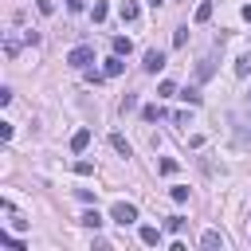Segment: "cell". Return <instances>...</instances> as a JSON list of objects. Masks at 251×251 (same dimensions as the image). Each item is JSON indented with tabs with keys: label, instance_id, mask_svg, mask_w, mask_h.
<instances>
[{
	"label": "cell",
	"instance_id": "17",
	"mask_svg": "<svg viewBox=\"0 0 251 251\" xmlns=\"http://www.w3.org/2000/svg\"><path fill=\"white\" fill-rule=\"evenodd\" d=\"M161 114H165V110H161V106H145V110H141V118H145V122H157V118H161Z\"/></svg>",
	"mask_w": 251,
	"mask_h": 251
},
{
	"label": "cell",
	"instance_id": "13",
	"mask_svg": "<svg viewBox=\"0 0 251 251\" xmlns=\"http://www.w3.org/2000/svg\"><path fill=\"white\" fill-rule=\"evenodd\" d=\"M200 243H204V247H224L220 231H204V235H200Z\"/></svg>",
	"mask_w": 251,
	"mask_h": 251
},
{
	"label": "cell",
	"instance_id": "25",
	"mask_svg": "<svg viewBox=\"0 0 251 251\" xmlns=\"http://www.w3.org/2000/svg\"><path fill=\"white\" fill-rule=\"evenodd\" d=\"M82 4H86V0H67V8H71V12H82Z\"/></svg>",
	"mask_w": 251,
	"mask_h": 251
},
{
	"label": "cell",
	"instance_id": "7",
	"mask_svg": "<svg viewBox=\"0 0 251 251\" xmlns=\"http://www.w3.org/2000/svg\"><path fill=\"white\" fill-rule=\"evenodd\" d=\"M78 224H82V227H94V231H98V227H102V216H98V208L82 212V216H78Z\"/></svg>",
	"mask_w": 251,
	"mask_h": 251
},
{
	"label": "cell",
	"instance_id": "8",
	"mask_svg": "<svg viewBox=\"0 0 251 251\" xmlns=\"http://www.w3.org/2000/svg\"><path fill=\"white\" fill-rule=\"evenodd\" d=\"M192 20H196V24H208V20H212V0H204V4H196V12H192Z\"/></svg>",
	"mask_w": 251,
	"mask_h": 251
},
{
	"label": "cell",
	"instance_id": "21",
	"mask_svg": "<svg viewBox=\"0 0 251 251\" xmlns=\"http://www.w3.org/2000/svg\"><path fill=\"white\" fill-rule=\"evenodd\" d=\"M165 227H169V231H180V227H184V216H169Z\"/></svg>",
	"mask_w": 251,
	"mask_h": 251
},
{
	"label": "cell",
	"instance_id": "12",
	"mask_svg": "<svg viewBox=\"0 0 251 251\" xmlns=\"http://www.w3.org/2000/svg\"><path fill=\"white\" fill-rule=\"evenodd\" d=\"M180 98H184L188 106H200V90H196V86H184V90H180Z\"/></svg>",
	"mask_w": 251,
	"mask_h": 251
},
{
	"label": "cell",
	"instance_id": "22",
	"mask_svg": "<svg viewBox=\"0 0 251 251\" xmlns=\"http://www.w3.org/2000/svg\"><path fill=\"white\" fill-rule=\"evenodd\" d=\"M208 75H212V59H204V63L196 67V78H208Z\"/></svg>",
	"mask_w": 251,
	"mask_h": 251
},
{
	"label": "cell",
	"instance_id": "9",
	"mask_svg": "<svg viewBox=\"0 0 251 251\" xmlns=\"http://www.w3.org/2000/svg\"><path fill=\"white\" fill-rule=\"evenodd\" d=\"M110 145H114V149H118L122 157H133V149H129V141H126L122 133H110Z\"/></svg>",
	"mask_w": 251,
	"mask_h": 251
},
{
	"label": "cell",
	"instance_id": "1",
	"mask_svg": "<svg viewBox=\"0 0 251 251\" xmlns=\"http://www.w3.org/2000/svg\"><path fill=\"white\" fill-rule=\"evenodd\" d=\"M110 220H114V224H122V227H129V224L137 220V208H133V204H126V200H118V204L110 208Z\"/></svg>",
	"mask_w": 251,
	"mask_h": 251
},
{
	"label": "cell",
	"instance_id": "4",
	"mask_svg": "<svg viewBox=\"0 0 251 251\" xmlns=\"http://www.w3.org/2000/svg\"><path fill=\"white\" fill-rule=\"evenodd\" d=\"M118 12H122V20H126V24H137V16H141L133 0H122V4H118Z\"/></svg>",
	"mask_w": 251,
	"mask_h": 251
},
{
	"label": "cell",
	"instance_id": "3",
	"mask_svg": "<svg viewBox=\"0 0 251 251\" xmlns=\"http://www.w3.org/2000/svg\"><path fill=\"white\" fill-rule=\"evenodd\" d=\"M141 67H145L149 75H157V71L165 67V55H161V51H145V63H141Z\"/></svg>",
	"mask_w": 251,
	"mask_h": 251
},
{
	"label": "cell",
	"instance_id": "27",
	"mask_svg": "<svg viewBox=\"0 0 251 251\" xmlns=\"http://www.w3.org/2000/svg\"><path fill=\"white\" fill-rule=\"evenodd\" d=\"M239 141H251V129H243V133H239Z\"/></svg>",
	"mask_w": 251,
	"mask_h": 251
},
{
	"label": "cell",
	"instance_id": "24",
	"mask_svg": "<svg viewBox=\"0 0 251 251\" xmlns=\"http://www.w3.org/2000/svg\"><path fill=\"white\" fill-rule=\"evenodd\" d=\"M35 8H39L43 16H51V0H35Z\"/></svg>",
	"mask_w": 251,
	"mask_h": 251
},
{
	"label": "cell",
	"instance_id": "10",
	"mask_svg": "<svg viewBox=\"0 0 251 251\" xmlns=\"http://www.w3.org/2000/svg\"><path fill=\"white\" fill-rule=\"evenodd\" d=\"M129 51H133L129 35H114V55H129Z\"/></svg>",
	"mask_w": 251,
	"mask_h": 251
},
{
	"label": "cell",
	"instance_id": "14",
	"mask_svg": "<svg viewBox=\"0 0 251 251\" xmlns=\"http://www.w3.org/2000/svg\"><path fill=\"white\" fill-rule=\"evenodd\" d=\"M235 75L243 78V75H251V55H239V63H235Z\"/></svg>",
	"mask_w": 251,
	"mask_h": 251
},
{
	"label": "cell",
	"instance_id": "23",
	"mask_svg": "<svg viewBox=\"0 0 251 251\" xmlns=\"http://www.w3.org/2000/svg\"><path fill=\"white\" fill-rule=\"evenodd\" d=\"M90 16H94V24H102V20H106V4H94V12H90Z\"/></svg>",
	"mask_w": 251,
	"mask_h": 251
},
{
	"label": "cell",
	"instance_id": "15",
	"mask_svg": "<svg viewBox=\"0 0 251 251\" xmlns=\"http://www.w3.org/2000/svg\"><path fill=\"white\" fill-rule=\"evenodd\" d=\"M184 43H188V27H176L173 31V47H184Z\"/></svg>",
	"mask_w": 251,
	"mask_h": 251
},
{
	"label": "cell",
	"instance_id": "19",
	"mask_svg": "<svg viewBox=\"0 0 251 251\" xmlns=\"http://www.w3.org/2000/svg\"><path fill=\"white\" fill-rule=\"evenodd\" d=\"M169 196H173L176 204H184V200H188V188H184V184H173V192H169Z\"/></svg>",
	"mask_w": 251,
	"mask_h": 251
},
{
	"label": "cell",
	"instance_id": "11",
	"mask_svg": "<svg viewBox=\"0 0 251 251\" xmlns=\"http://www.w3.org/2000/svg\"><path fill=\"white\" fill-rule=\"evenodd\" d=\"M141 243H149V247H157V243H161V231L145 224V227H141Z\"/></svg>",
	"mask_w": 251,
	"mask_h": 251
},
{
	"label": "cell",
	"instance_id": "2",
	"mask_svg": "<svg viewBox=\"0 0 251 251\" xmlns=\"http://www.w3.org/2000/svg\"><path fill=\"white\" fill-rule=\"evenodd\" d=\"M90 59H94V47H86V43H78V47L67 55V63H71V67H78V71H86V63H90Z\"/></svg>",
	"mask_w": 251,
	"mask_h": 251
},
{
	"label": "cell",
	"instance_id": "20",
	"mask_svg": "<svg viewBox=\"0 0 251 251\" xmlns=\"http://www.w3.org/2000/svg\"><path fill=\"white\" fill-rule=\"evenodd\" d=\"M157 169H161V173H165V176H173V173H176V161H173V157H165V161H161V165H157Z\"/></svg>",
	"mask_w": 251,
	"mask_h": 251
},
{
	"label": "cell",
	"instance_id": "5",
	"mask_svg": "<svg viewBox=\"0 0 251 251\" xmlns=\"http://www.w3.org/2000/svg\"><path fill=\"white\" fill-rule=\"evenodd\" d=\"M102 71H106V78H118V75L126 71V63H122V55H114V59H106V67H102Z\"/></svg>",
	"mask_w": 251,
	"mask_h": 251
},
{
	"label": "cell",
	"instance_id": "28",
	"mask_svg": "<svg viewBox=\"0 0 251 251\" xmlns=\"http://www.w3.org/2000/svg\"><path fill=\"white\" fill-rule=\"evenodd\" d=\"M149 4H153V8H161V4H165V0H149Z\"/></svg>",
	"mask_w": 251,
	"mask_h": 251
},
{
	"label": "cell",
	"instance_id": "6",
	"mask_svg": "<svg viewBox=\"0 0 251 251\" xmlns=\"http://www.w3.org/2000/svg\"><path fill=\"white\" fill-rule=\"evenodd\" d=\"M86 145H90V129H75V137H71V149H75V153H82Z\"/></svg>",
	"mask_w": 251,
	"mask_h": 251
},
{
	"label": "cell",
	"instance_id": "26",
	"mask_svg": "<svg viewBox=\"0 0 251 251\" xmlns=\"http://www.w3.org/2000/svg\"><path fill=\"white\" fill-rule=\"evenodd\" d=\"M243 20H247V24H251V4H247V8H243Z\"/></svg>",
	"mask_w": 251,
	"mask_h": 251
},
{
	"label": "cell",
	"instance_id": "16",
	"mask_svg": "<svg viewBox=\"0 0 251 251\" xmlns=\"http://www.w3.org/2000/svg\"><path fill=\"white\" fill-rule=\"evenodd\" d=\"M157 94H161V98H173V94H176V82H169V78H165V82L157 86Z\"/></svg>",
	"mask_w": 251,
	"mask_h": 251
},
{
	"label": "cell",
	"instance_id": "18",
	"mask_svg": "<svg viewBox=\"0 0 251 251\" xmlns=\"http://www.w3.org/2000/svg\"><path fill=\"white\" fill-rule=\"evenodd\" d=\"M75 173H78V176H90V173H94V161H75Z\"/></svg>",
	"mask_w": 251,
	"mask_h": 251
}]
</instances>
